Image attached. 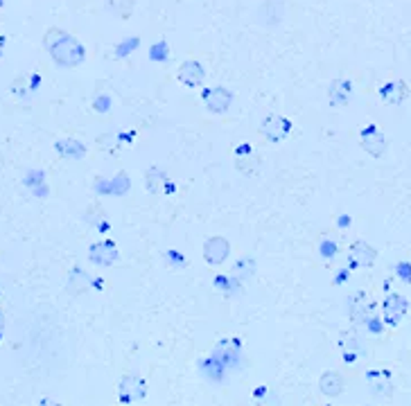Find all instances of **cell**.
Segmentation results:
<instances>
[{
    "label": "cell",
    "mask_w": 411,
    "mask_h": 406,
    "mask_svg": "<svg viewBox=\"0 0 411 406\" xmlns=\"http://www.w3.org/2000/svg\"><path fill=\"white\" fill-rule=\"evenodd\" d=\"M43 46L50 52L52 61L61 68H77L79 63L86 59L84 46L77 41V38L68 32H63L59 28H50L43 36Z\"/></svg>",
    "instance_id": "cell-1"
},
{
    "label": "cell",
    "mask_w": 411,
    "mask_h": 406,
    "mask_svg": "<svg viewBox=\"0 0 411 406\" xmlns=\"http://www.w3.org/2000/svg\"><path fill=\"white\" fill-rule=\"evenodd\" d=\"M289 131H291V122H289V117L285 115H267L264 117V122L260 124V136H264L269 142H281L289 136Z\"/></svg>",
    "instance_id": "cell-2"
},
{
    "label": "cell",
    "mask_w": 411,
    "mask_h": 406,
    "mask_svg": "<svg viewBox=\"0 0 411 406\" xmlns=\"http://www.w3.org/2000/svg\"><path fill=\"white\" fill-rule=\"evenodd\" d=\"M202 100L206 104L208 111L213 113H227L233 104V95L231 90H227L224 86H210V88H204L202 90Z\"/></svg>",
    "instance_id": "cell-3"
},
{
    "label": "cell",
    "mask_w": 411,
    "mask_h": 406,
    "mask_svg": "<svg viewBox=\"0 0 411 406\" xmlns=\"http://www.w3.org/2000/svg\"><path fill=\"white\" fill-rule=\"evenodd\" d=\"M378 260V251L370 244L357 240L350 244V251H348V265L353 269H368L373 267Z\"/></svg>",
    "instance_id": "cell-4"
},
{
    "label": "cell",
    "mask_w": 411,
    "mask_h": 406,
    "mask_svg": "<svg viewBox=\"0 0 411 406\" xmlns=\"http://www.w3.org/2000/svg\"><path fill=\"white\" fill-rule=\"evenodd\" d=\"M360 142H362V147H364L370 156H375V159L384 156V151H387V145H389L387 136H384L375 124H368L366 129H362Z\"/></svg>",
    "instance_id": "cell-5"
},
{
    "label": "cell",
    "mask_w": 411,
    "mask_h": 406,
    "mask_svg": "<svg viewBox=\"0 0 411 406\" xmlns=\"http://www.w3.org/2000/svg\"><path fill=\"white\" fill-rule=\"evenodd\" d=\"M407 309H409V303H407L405 296H400V294H389L387 298H384V303H382L384 323H387V325H397V323L405 319Z\"/></svg>",
    "instance_id": "cell-6"
},
{
    "label": "cell",
    "mask_w": 411,
    "mask_h": 406,
    "mask_svg": "<svg viewBox=\"0 0 411 406\" xmlns=\"http://www.w3.org/2000/svg\"><path fill=\"white\" fill-rule=\"evenodd\" d=\"M229 255H231V244H229V240L219 237V235H217V237L206 240V244H204V257H206V262H208L210 267L224 265Z\"/></svg>",
    "instance_id": "cell-7"
},
{
    "label": "cell",
    "mask_w": 411,
    "mask_h": 406,
    "mask_svg": "<svg viewBox=\"0 0 411 406\" xmlns=\"http://www.w3.org/2000/svg\"><path fill=\"white\" fill-rule=\"evenodd\" d=\"M179 82L183 86H188V88H197V86H202L204 84V77H206V68L202 63H199L197 59H188V61H183L179 65Z\"/></svg>",
    "instance_id": "cell-8"
},
{
    "label": "cell",
    "mask_w": 411,
    "mask_h": 406,
    "mask_svg": "<svg viewBox=\"0 0 411 406\" xmlns=\"http://www.w3.org/2000/svg\"><path fill=\"white\" fill-rule=\"evenodd\" d=\"M147 395V382L140 375H125L120 382V400L134 402Z\"/></svg>",
    "instance_id": "cell-9"
},
{
    "label": "cell",
    "mask_w": 411,
    "mask_h": 406,
    "mask_svg": "<svg viewBox=\"0 0 411 406\" xmlns=\"http://www.w3.org/2000/svg\"><path fill=\"white\" fill-rule=\"evenodd\" d=\"M88 257L93 265L98 267H111L113 262L118 260V248L111 240H104L100 244H93L90 251H88Z\"/></svg>",
    "instance_id": "cell-10"
},
{
    "label": "cell",
    "mask_w": 411,
    "mask_h": 406,
    "mask_svg": "<svg viewBox=\"0 0 411 406\" xmlns=\"http://www.w3.org/2000/svg\"><path fill=\"white\" fill-rule=\"evenodd\" d=\"M339 350H341L343 361L353 363V361H357L364 355V343L355 332H343L341 338H339Z\"/></svg>",
    "instance_id": "cell-11"
},
{
    "label": "cell",
    "mask_w": 411,
    "mask_h": 406,
    "mask_svg": "<svg viewBox=\"0 0 411 406\" xmlns=\"http://www.w3.org/2000/svg\"><path fill=\"white\" fill-rule=\"evenodd\" d=\"M378 93H380L382 102H387V104H402V102L409 97V86H407V82H402V80L387 82L384 86H380Z\"/></svg>",
    "instance_id": "cell-12"
},
{
    "label": "cell",
    "mask_w": 411,
    "mask_h": 406,
    "mask_svg": "<svg viewBox=\"0 0 411 406\" xmlns=\"http://www.w3.org/2000/svg\"><path fill=\"white\" fill-rule=\"evenodd\" d=\"M319 390L326 397H339L343 392V377L337 370H326L319 379Z\"/></svg>",
    "instance_id": "cell-13"
},
{
    "label": "cell",
    "mask_w": 411,
    "mask_h": 406,
    "mask_svg": "<svg viewBox=\"0 0 411 406\" xmlns=\"http://www.w3.org/2000/svg\"><path fill=\"white\" fill-rule=\"evenodd\" d=\"M366 382L368 386L373 388L375 395H391L393 390V384H391V373L389 370H370L366 375Z\"/></svg>",
    "instance_id": "cell-14"
},
{
    "label": "cell",
    "mask_w": 411,
    "mask_h": 406,
    "mask_svg": "<svg viewBox=\"0 0 411 406\" xmlns=\"http://www.w3.org/2000/svg\"><path fill=\"white\" fill-rule=\"evenodd\" d=\"M350 93H353V84L348 80H335L328 88V97L335 107H346L350 100Z\"/></svg>",
    "instance_id": "cell-15"
},
{
    "label": "cell",
    "mask_w": 411,
    "mask_h": 406,
    "mask_svg": "<svg viewBox=\"0 0 411 406\" xmlns=\"http://www.w3.org/2000/svg\"><path fill=\"white\" fill-rule=\"evenodd\" d=\"M55 149L63 156V159H68V161H79V159H84V156H86V147L79 140H75V138H61V140H57Z\"/></svg>",
    "instance_id": "cell-16"
},
{
    "label": "cell",
    "mask_w": 411,
    "mask_h": 406,
    "mask_svg": "<svg viewBox=\"0 0 411 406\" xmlns=\"http://www.w3.org/2000/svg\"><path fill=\"white\" fill-rule=\"evenodd\" d=\"M370 309H373V305L368 303L364 294H357L355 300L350 303V319L355 323H366L370 321Z\"/></svg>",
    "instance_id": "cell-17"
},
{
    "label": "cell",
    "mask_w": 411,
    "mask_h": 406,
    "mask_svg": "<svg viewBox=\"0 0 411 406\" xmlns=\"http://www.w3.org/2000/svg\"><path fill=\"white\" fill-rule=\"evenodd\" d=\"M107 3L113 11H118V14L125 18L131 14V9H134V0H107Z\"/></svg>",
    "instance_id": "cell-18"
},
{
    "label": "cell",
    "mask_w": 411,
    "mask_h": 406,
    "mask_svg": "<svg viewBox=\"0 0 411 406\" xmlns=\"http://www.w3.org/2000/svg\"><path fill=\"white\" fill-rule=\"evenodd\" d=\"M397 271H400V276L411 280V265H397Z\"/></svg>",
    "instance_id": "cell-19"
},
{
    "label": "cell",
    "mask_w": 411,
    "mask_h": 406,
    "mask_svg": "<svg viewBox=\"0 0 411 406\" xmlns=\"http://www.w3.org/2000/svg\"><path fill=\"white\" fill-rule=\"evenodd\" d=\"M3 332H5V316L0 314V341H3Z\"/></svg>",
    "instance_id": "cell-20"
},
{
    "label": "cell",
    "mask_w": 411,
    "mask_h": 406,
    "mask_svg": "<svg viewBox=\"0 0 411 406\" xmlns=\"http://www.w3.org/2000/svg\"><path fill=\"white\" fill-rule=\"evenodd\" d=\"M3 50H5V36L0 34V57H3Z\"/></svg>",
    "instance_id": "cell-21"
},
{
    "label": "cell",
    "mask_w": 411,
    "mask_h": 406,
    "mask_svg": "<svg viewBox=\"0 0 411 406\" xmlns=\"http://www.w3.org/2000/svg\"><path fill=\"white\" fill-rule=\"evenodd\" d=\"M0 7H3V0H0Z\"/></svg>",
    "instance_id": "cell-22"
}]
</instances>
